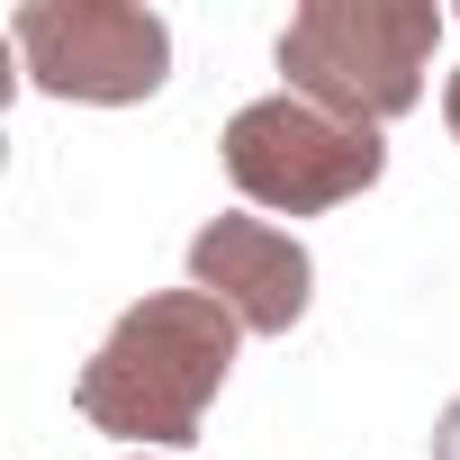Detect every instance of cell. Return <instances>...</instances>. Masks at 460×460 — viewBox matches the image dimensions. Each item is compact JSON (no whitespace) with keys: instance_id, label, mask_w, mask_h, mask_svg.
<instances>
[{"instance_id":"cell-1","label":"cell","mask_w":460,"mask_h":460,"mask_svg":"<svg viewBox=\"0 0 460 460\" xmlns=\"http://www.w3.org/2000/svg\"><path fill=\"white\" fill-rule=\"evenodd\" d=\"M235 307L208 289H154L145 307H127L109 325V343L82 361L73 406L118 433V442H190L208 397L235 370Z\"/></svg>"},{"instance_id":"cell-2","label":"cell","mask_w":460,"mask_h":460,"mask_svg":"<svg viewBox=\"0 0 460 460\" xmlns=\"http://www.w3.org/2000/svg\"><path fill=\"white\" fill-rule=\"evenodd\" d=\"M442 46L433 0H307L280 37V73L343 127L406 118L424 100V64Z\"/></svg>"},{"instance_id":"cell-3","label":"cell","mask_w":460,"mask_h":460,"mask_svg":"<svg viewBox=\"0 0 460 460\" xmlns=\"http://www.w3.org/2000/svg\"><path fill=\"white\" fill-rule=\"evenodd\" d=\"M226 172H235L244 199H262L280 217H316V208L361 199L388 172V145H379V127H343L316 100L271 91L226 118Z\"/></svg>"},{"instance_id":"cell-4","label":"cell","mask_w":460,"mask_h":460,"mask_svg":"<svg viewBox=\"0 0 460 460\" xmlns=\"http://www.w3.org/2000/svg\"><path fill=\"white\" fill-rule=\"evenodd\" d=\"M10 46L37 91L100 109L154 100L172 73V28L136 0H28V10H10Z\"/></svg>"},{"instance_id":"cell-5","label":"cell","mask_w":460,"mask_h":460,"mask_svg":"<svg viewBox=\"0 0 460 460\" xmlns=\"http://www.w3.org/2000/svg\"><path fill=\"white\" fill-rule=\"evenodd\" d=\"M190 280H199L208 298L235 307V325H253V334H289V325L307 316L316 262H307V244L289 235V226L217 217V226H199V244H190Z\"/></svg>"},{"instance_id":"cell-6","label":"cell","mask_w":460,"mask_h":460,"mask_svg":"<svg viewBox=\"0 0 460 460\" xmlns=\"http://www.w3.org/2000/svg\"><path fill=\"white\" fill-rule=\"evenodd\" d=\"M433 460H460V397H451L442 424H433Z\"/></svg>"},{"instance_id":"cell-7","label":"cell","mask_w":460,"mask_h":460,"mask_svg":"<svg viewBox=\"0 0 460 460\" xmlns=\"http://www.w3.org/2000/svg\"><path fill=\"white\" fill-rule=\"evenodd\" d=\"M442 118H451V136H460V73H451V100H442Z\"/></svg>"}]
</instances>
